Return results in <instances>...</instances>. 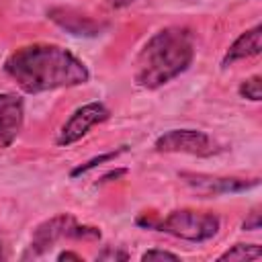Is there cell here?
<instances>
[{
    "instance_id": "cell-3",
    "label": "cell",
    "mask_w": 262,
    "mask_h": 262,
    "mask_svg": "<svg viewBox=\"0 0 262 262\" xmlns=\"http://www.w3.org/2000/svg\"><path fill=\"white\" fill-rule=\"evenodd\" d=\"M135 223L145 229H156L186 242H207L217 235L219 231V217L207 211H192V209H176L170 211L166 217H156L151 213H141Z\"/></svg>"
},
{
    "instance_id": "cell-8",
    "label": "cell",
    "mask_w": 262,
    "mask_h": 262,
    "mask_svg": "<svg viewBox=\"0 0 262 262\" xmlns=\"http://www.w3.org/2000/svg\"><path fill=\"white\" fill-rule=\"evenodd\" d=\"M25 123V104L18 94L0 92V149L14 143Z\"/></svg>"
},
{
    "instance_id": "cell-6",
    "label": "cell",
    "mask_w": 262,
    "mask_h": 262,
    "mask_svg": "<svg viewBox=\"0 0 262 262\" xmlns=\"http://www.w3.org/2000/svg\"><path fill=\"white\" fill-rule=\"evenodd\" d=\"M108 108L102 102H88L80 108H76L70 119L61 125L59 135H57V145H72L78 139H82L94 125L102 123L108 119Z\"/></svg>"
},
{
    "instance_id": "cell-19",
    "label": "cell",
    "mask_w": 262,
    "mask_h": 262,
    "mask_svg": "<svg viewBox=\"0 0 262 262\" xmlns=\"http://www.w3.org/2000/svg\"><path fill=\"white\" fill-rule=\"evenodd\" d=\"M135 0H106V4L111 6V8H125V6H129V4H133Z\"/></svg>"
},
{
    "instance_id": "cell-12",
    "label": "cell",
    "mask_w": 262,
    "mask_h": 262,
    "mask_svg": "<svg viewBox=\"0 0 262 262\" xmlns=\"http://www.w3.org/2000/svg\"><path fill=\"white\" fill-rule=\"evenodd\" d=\"M239 96L242 98H248V100H262V78L258 74L246 78L242 84H239Z\"/></svg>"
},
{
    "instance_id": "cell-4",
    "label": "cell",
    "mask_w": 262,
    "mask_h": 262,
    "mask_svg": "<svg viewBox=\"0 0 262 262\" xmlns=\"http://www.w3.org/2000/svg\"><path fill=\"white\" fill-rule=\"evenodd\" d=\"M154 149L160 154H190L199 158H207L217 151L215 141L199 129H170L156 139Z\"/></svg>"
},
{
    "instance_id": "cell-20",
    "label": "cell",
    "mask_w": 262,
    "mask_h": 262,
    "mask_svg": "<svg viewBox=\"0 0 262 262\" xmlns=\"http://www.w3.org/2000/svg\"><path fill=\"white\" fill-rule=\"evenodd\" d=\"M6 256H4V250H2V242H0V260H4Z\"/></svg>"
},
{
    "instance_id": "cell-18",
    "label": "cell",
    "mask_w": 262,
    "mask_h": 262,
    "mask_svg": "<svg viewBox=\"0 0 262 262\" xmlns=\"http://www.w3.org/2000/svg\"><path fill=\"white\" fill-rule=\"evenodd\" d=\"M57 260L59 262H63V260H76V262H84V258L80 256V254H76V252H61V254H57Z\"/></svg>"
},
{
    "instance_id": "cell-10",
    "label": "cell",
    "mask_w": 262,
    "mask_h": 262,
    "mask_svg": "<svg viewBox=\"0 0 262 262\" xmlns=\"http://www.w3.org/2000/svg\"><path fill=\"white\" fill-rule=\"evenodd\" d=\"M47 14L53 23H57L59 27H63L66 31H70L74 35L94 37V35H100V31L104 29V25H100L88 16H82L72 8H51Z\"/></svg>"
},
{
    "instance_id": "cell-14",
    "label": "cell",
    "mask_w": 262,
    "mask_h": 262,
    "mask_svg": "<svg viewBox=\"0 0 262 262\" xmlns=\"http://www.w3.org/2000/svg\"><path fill=\"white\" fill-rule=\"evenodd\" d=\"M141 260L143 262H149V260H178V254L174 252H168V250H147L141 254Z\"/></svg>"
},
{
    "instance_id": "cell-2",
    "label": "cell",
    "mask_w": 262,
    "mask_h": 262,
    "mask_svg": "<svg viewBox=\"0 0 262 262\" xmlns=\"http://www.w3.org/2000/svg\"><path fill=\"white\" fill-rule=\"evenodd\" d=\"M194 59V37L184 27H166L154 33L135 57L133 82L139 88L156 90L180 74Z\"/></svg>"
},
{
    "instance_id": "cell-9",
    "label": "cell",
    "mask_w": 262,
    "mask_h": 262,
    "mask_svg": "<svg viewBox=\"0 0 262 262\" xmlns=\"http://www.w3.org/2000/svg\"><path fill=\"white\" fill-rule=\"evenodd\" d=\"M262 51V25H254L252 29L244 31L231 45L229 49L225 51L223 59H221V66L227 68L239 59H248V57H254Z\"/></svg>"
},
{
    "instance_id": "cell-5",
    "label": "cell",
    "mask_w": 262,
    "mask_h": 262,
    "mask_svg": "<svg viewBox=\"0 0 262 262\" xmlns=\"http://www.w3.org/2000/svg\"><path fill=\"white\" fill-rule=\"evenodd\" d=\"M184 184H188L201 196H217V194H233L246 192L260 184V178H235V176H211V174H194L180 172L178 174Z\"/></svg>"
},
{
    "instance_id": "cell-13",
    "label": "cell",
    "mask_w": 262,
    "mask_h": 262,
    "mask_svg": "<svg viewBox=\"0 0 262 262\" xmlns=\"http://www.w3.org/2000/svg\"><path fill=\"white\" fill-rule=\"evenodd\" d=\"M123 151H125V147H121V149H117V151L100 154V156H96V158H90L88 162H84V164L76 166V168L70 172V176H72V178H76V176H80V174H86L88 170H92V168H96V166H100V164H104V162H111V160H115V158H117V156H121Z\"/></svg>"
},
{
    "instance_id": "cell-16",
    "label": "cell",
    "mask_w": 262,
    "mask_h": 262,
    "mask_svg": "<svg viewBox=\"0 0 262 262\" xmlns=\"http://www.w3.org/2000/svg\"><path fill=\"white\" fill-rule=\"evenodd\" d=\"M242 229L244 231H254V229H260V209H252V213L246 217V221L242 223Z\"/></svg>"
},
{
    "instance_id": "cell-15",
    "label": "cell",
    "mask_w": 262,
    "mask_h": 262,
    "mask_svg": "<svg viewBox=\"0 0 262 262\" xmlns=\"http://www.w3.org/2000/svg\"><path fill=\"white\" fill-rule=\"evenodd\" d=\"M127 258H129V254H127L125 250L115 248V246H106V248L96 256V260H127Z\"/></svg>"
},
{
    "instance_id": "cell-11",
    "label": "cell",
    "mask_w": 262,
    "mask_h": 262,
    "mask_svg": "<svg viewBox=\"0 0 262 262\" xmlns=\"http://www.w3.org/2000/svg\"><path fill=\"white\" fill-rule=\"evenodd\" d=\"M262 256V248L258 244H235L229 250H225L217 260H237V262H250V260H258Z\"/></svg>"
},
{
    "instance_id": "cell-17",
    "label": "cell",
    "mask_w": 262,
    "mask_h": 262,
    "mask_svg": "<svg viewBox=\"0 0 262 262\" xmlns=\"http://www.w3.org/2000/svg\"><path fill=\"white\" fill-rule=\"evenodd\" d=\"M125 174H127V170H125V168H119V170H113V172L104 174L98 182H100V184H104V182H113V180H117V178H121V176H125Z\"/></svg>"
},
{
    "instance_id": "cell-7",
    "label": "cell",
    "mask_w": 262,
    "mask_h": 262,
    "mask_svg": "<svg viewBox=\"0 0 262 262\" xmlns=\"http://www.w3.org/2000/svg\"><path fill=\"white\" fill-rule=\"evenodd\" d=\"M74 221H76L74 215L59 213V215L39 223L35 227V231H33V237H31V244H29L27 252L23 254V260L39 258L45 252H49L55 242H59L61 237H70V229H72Z\"/></svg>"
},
{
    "instance_id": "cell-1",
    "label": "cell",
    "mask_w": 262,
    "mask_h": 262,
    "mask_svg": "<svg viewBox=\"0 0 262 262\" xmlns=\"http://www.w3.org/2000/svg\"><path fill=\"white\" fill-rule=\"evenodd\" d=\"M4 72L27 94L86 84L90 72L70 49L53 43L23 45L4 61Z\"/></svg>"
}]
</instances>
